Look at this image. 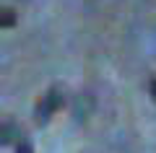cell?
Wrapping results in <instances>:
<instances>
[{
	"label": "cell",
	"instance_id": "1",
	"mask_svg": "<svg viewBox=\"0 0 156 153\" xmlns=\"http://www.w3.org/2000/svg\"><path fill=\"white\" fill-rule=\"evenodd\" d=\"M60 106H62V91L60 88H50V91L37 101V106H34V120H37L39 125H47L50 117L55 114Z\"/></svg>",
	"mask_w": 156,
	"mask_h": 153
},
{
	"label": "cell",
	"instance_id": "2",
	"mask_svg": "<svg viewBox=\"0 0 156 153\" xmlns=\"http://www.w3.org/2000/svg\"><path fill=\"white\" fill-rule=\"evenodd\" d=\"M16 137H23L21 130H18L13 122H5V125H3V130H0V140H3V143H13Z\"/></svg>",
	"mask_w": 156,
	"mask_h": 153
},
{
	"label": "cell",
	"instance_id": "3",
	"mask_svg": "<svg viewBox=\"0 0 156 153\" xmlns=\"http://www.w3.org/2000/svg\"><path fill=\"white\" fill-rule=\"evenodd\" d=\"M13 23H16V11L3 8V11H0V26H3V29H11Z\"/></svg>",
	"mask_w": 156,
	"mask_h": 153
},
{
	"label": "cell",
	"instance_id": "4",
	"mask_svg": "<svg viewBox=\"0 0 156 153\" xmlns=\"http://www.w3.org/2000/svg\"><path fill=\"white\" fill-rule=\"evenodd\" d=\"M16 153H34V148H31V143H29V137H26V135L18 140V151H16Z\"/></svg>",
	"mask_w": 156,
	"mask_h": 153
},
{
	"label": "cell",
	"instance_id": "5",
	"mask_svg": "<svg viewBox=\"0 0 156 153\" xmlns=\"http://www.w3.org/2000/svg\"><path fill=\"white\" fill-rule=\"evenodd\" d=\"M148 88H151V96H154V101H156V78L148 83Z\"/></svg>",
	"mask_w": 156,
	"mask_h": 153
}]
</instances>
